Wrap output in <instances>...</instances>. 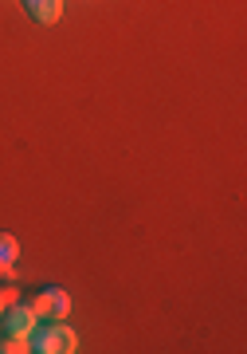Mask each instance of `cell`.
<instances>
[{
	"mask_svg": "<svg viewBox=\"0 0 247 354\" xmlns=\"http://www.w3.org/2000/svg\"><path fill=\"white\" fill-rule=\"evenodd\" d=\"M24 12L36 24H55L63 16V0H24Z\"/></svg>",
	"mask_w": 247,
	"mask_h": 354,
	"instance_id": "obj_4",
	"label": "cell"
},
{
	"mask_svg": "<svg viewBox=\"0 0 247 354\" xmlns=\"http://www.w3.org/2000/svg\"><path fill=\"white\" fill-rule=\"evenodd\" d=\"M28 346L36 354H75L79 351V339H75V330L63 319H48L43 327H36L28 335Z\"/></svg>",
	"mask_w": 247,
	"mask_h": 354,
	"instance_id": "obj_1",
	"label": "cell"
},
{
	"mask_svg": "<svg viewBox=\"0 0 247 354\" xmlns=\"http://www.w3.org/2000/svg\"><path fill=\"white\" fill-rule=\"evenodd\" d=\"M16 256H20V241H16L12 232H4V228H0V276H8V272H12Z\"/></svg>",
	"mask_w": 247,
	"mask_h": 354,
	"instance_id": "obj_5",
	"label": "cell"
},
{
	"mask_svg": "<svg viewBox=\"0 0 247 354\" xmlns=\"http://www.w3.org/2000/svg\"><path fill=\"white\" fill-rule=\"evenodd\" d=\"M28 307L36 311V319H63V315H71V295L63 288H39L28 299Z\"/></svg>",
	"mask_w": 247,
	"mask_h": 354,
	"instance_id": "obj_2",
	"label": "cell"
},
{
	"mask_svg": "<svg viewBox=\"0 0 247 354\" xmlns=\"http://www.w3.org/2000/svg\"><path fill=\"white\" fill-rule=\"evenodd\" d=\"M28 351H32L28 339H8V335L0 339V354H28Z\"/></svg>",
	"mask_w": 247,
	"mask_h": 354,
	"instance_id": "obj_6",
	"label": "cell"
},
{
	"mask_svg": "<svg viewBox=\"0 0 247 354\" xmlns=\"http://www.w3.org/2000/svg\"><path fill=\"white\" fill-rule=\"evenodd\" d=\"M0 330L8 339H28L36 330V311L28 304H20V299H12V304L4 307V315H0Z\"/></svg>",
	"mask_w": 247,
	"mask_h": 354,
	"instance_id": "obj_3",
	"label": "cell"
},
{
	"mask_svg": "<svg viewBox=\"0 0 247 354\" xmlns=\"http://www.w3.org/2000/svg\"><path fill=\"white\" fill-rule=\"evenodd\" d=\"M12 299H20V295H16V288H4V291H0V315H4V307L12 304Z\"/></svg>",
	"mask_w": 247,
	"mask_h": 354,
	"instance_id": "obj_7",
	"label": "cell"
}]
</instances>
